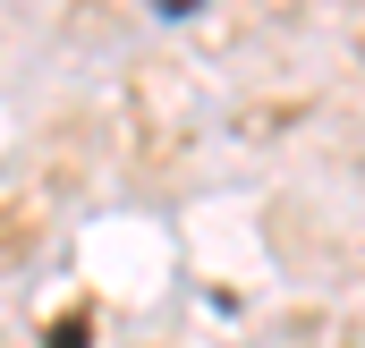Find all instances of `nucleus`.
I'll use <instances>...</instances> for the list:
<instances>
[{
	"instance_id": "f03ea898",
	"label": "nucleus",
	"mask_w": 365,
	"mask_h": 348,
	"mask_svg": "<svg viewBox=\"0 0 365 348\" xmlns=\"http://www.w3.org/2000/svg\"><path fill=\"white\" fill-rule=\"evenodd\" d=\"M153 9H162V17H195L204 0H153Z\"/></svg>"
},
{
	"instance_id": "f257e3e1",
	"label": "nucleus",
	"mask_w": 365,
	"mask_h": 348,
	"mask_svg": "<svg viewBox=\"0 0 365 348\" xmlns=\"http://www.w3.org/2000/svg\"><path fill=\"white\" fill-rule=\"evenodd\" d=\"M43 348H93V314H60V323H51V340Z\"/></svg>"
}]
</instances>
